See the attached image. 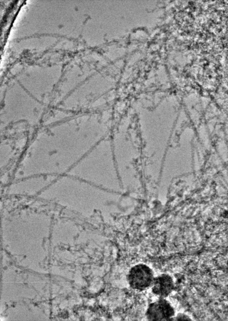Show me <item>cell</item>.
Masks as SVG:
<instances>
[{
	"instance_id": "1",
	"label": "cell",
	"mask_w": 228,
	"mask_h": 321,
	"mask_svg": "<svg viewBox=\"0 0 228 321\" xmlns=\"http://www.w3.org/2000/svg\"><path fill=\"white\" fill-rule=\"evenodd\" d=\"M155 277L154 272L149 266L140 263L130 268L126 276V279L132 289L140 292L151 288Z\"/></svg>"
},
{
	"instance_id": "2",
	"label": "cell",
	"mask_w": 228,
	"mask_h": 321,
	"mask_svg": "<svg viewBox=\"0 0 228 321\" xmlns=\"http://www.w3.org/2000/svg\"><path fill=\"white\" fill-rule=\"evenodd\" d=\"M175 310L170 303L166 298H158L149 303L145 313L149 321H172Z\"/></svg>"
},
{
	"instance_id": "3",
	"label": "cell",
	"mask_w": 228,
	"mask_h": 321,
	"mask_svg": "<svg viewBox=\"0 0 228 321\" xmlns=\"http://www.w3.org/2000/svg\"><path fill=\"white\" fill-rule=\"evenodd\" d=\"M151 288L155 295L158 298H166L174 290L172 276L164 273L155 276Z\"/></svg>"
},
{
	"instance_id": "4",
	"label": "cell",
	"mask_w": 228,
	"mask_h": 321,
	"mask_svg": "<svg viewBox=\"0 0 228 321\" xmlns=\"http://www.w3.org/2000/svg\"><path fill=\"white\" fill-rule=\"evenodd\" d=\"M172 277L174 283V290H176L184 284L186 278L183 275L180 273H176Z\"/></svg>"
},
{
	"instance_id": "5",
	"label": "cell",
	"mask_w": 228,
	"mask_h": 321,
	"mask_svg": "<svg viewBox=\"0 0 228 321\" xmlns=\"http://www.w3.org/2000/svg\"><path fill=\"white\" fill-rule=\"evenodd\" d=\"M192 320L188 315L185 313H179L173 318V321H191Z\"/></svg>"
}]
</instances>
